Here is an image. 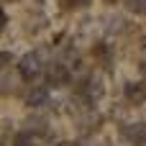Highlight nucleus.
Listing matches in <instances>:
<instances>
[{"label":"nucleus","instance_id":"obj_8","mask_svg":"<svg viewBox=\"0 0 146 146\" xmlns=\"http://www.w3.org/2000/svg\"><path fill=\"white\" fill-rule=\"evenodd\" d=\"M100 92H103V90H100V85H98V82H87V95H90V100H98V98H100Z\"/></svg>","mask_w":146,"mask_h":146},{"label":"nucleus","instance_id":"obj_9","mask_svg":"<svg viewBox=\"0 0 146 146\" xmlns=\"http://www.w3.org/2000/svg\"><path fill=\"white\" fill-rule=\"evenodd\" d=\"M87 3H90V0H67V5H69V8H85Z\"/></svg>","mask_w":146,"mask_h":146},{"label":"nucleus","instance_id":"obj_1","mask_svg":"<svg viewBox=\"0 0 146 146\" xmlns=\"http://www.w3.org/2000/svg\"><path fill=\"white\" fill-rule=\"evenodd\" d=\"M18 72H21L26 80H33V77L41 72V56H38L36 51L23 54V56H21V62H18Z\"/></svg>","mask_w":146,"mask_h":146},{"label":"nucleus","instance_id":"obj_10","mask_svg":"<svg viewBox=\"0 0 146 146\" xmlns=\"http://www.w3.org/2000/svg\"><path fill=\"white\" fill-rule=\"evenodd\" d=\"M141 72H144V74H146V62H144V64H141Z\"/></svg>","mask_w":146,"mask_h":146},{"label":"nucleus","instance_id":"obj_6","mask_svg":"<svg viewBox=\"0 0 146 146\" xmlns=\"http://www.w3.org/2000/svg\"><path fill=\"white\" fill-rule=\"evenodd\" d=\"M36 141H38L36 133H31V131H21V133L15 136L13 146H36Z\"/></svg>","mask_w":146,"mask_h":146},{"label":"nucleus","instance_id":"obj_7","mask_svg":"<svg viewBox=\"0 0 146 146\" xmlns=\"http://www.w3.org/2000/svg\"><path fill=\"white\" fill-rule=\"evenodd\" d=\"M128 10H133V13H146V0H128Z\"/></svg>","mask_w":146,"mask_h":146},{"label":"nucleus","instance_id":"obj_2","mask_svg":"<svg viewBox=\"0 0 146 146\" xmlns=\"http://www.w3.org/2000/svg\"><path fill=\"white\" fill-rule=\"evenodd\" d=\"M46 80H49V85H64L67 80H69V69L64 67V64H49V69H46Z\"/></svg>","mask_w":146,"mask_h":146},{"label":"nucleus","instance_id":"obj_3","mask_svg":"<svg viewBox=\"0 0 146 146\" xmlns=\"http://www.w3.org/2000/svg\"><path fill=\"white\" fill-rule=\"evenodd\" d=\"M123 136L136 146H146V123H133V126L123 128Z\"/></svg>","mask_w":146,"mask_h":146},{"label":"nucleus","instance_id":"obj_11","mask_svg":"<svg viewBox=\"0 0 146 146\" xmlns=\"http://www.w3.org/2000/svg\"><path fill=\"white\" fill-rule=\"evenodd\" d=\"M105 3H118V0H105Z\"/></svg>","mask_w":146,"mask_h":146},{"label":"nucleus","instance_id":"obj_5","mask_svg":"<svg viewBox=\"0 0 146 146\" xmlns=\"http://www.w3.org/2000/svg\"><path fill=\"white\" fill-rule=\"evenodd\" d=\"M46 100H49V92H46V87H33V90L26 95V105H31V108H41Z\"/></svg>","mask_w":146,"mask_h":146},{"label":"nucleus","instance_id":"obj_4","mask_svg":"<svg viewBox=\"0 0 146 146\" xmlns=\"http://www.w3.org/2000/svg\"><path fill=\"white\" fill-rule=\"evenodd\" d=\"M126 100L133 103V105L144 103V100H146V87H144V85H139V82H128V85H126Z\"/></svg>","mask_w":146,"mask_h":146}]
</instances>
